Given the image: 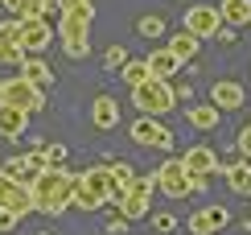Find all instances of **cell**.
Instances as JSON below:
<instances>
[{
  "mask_svg": "<svg viewBox=\"0 0 251 235\" xmlns=\"http://www.w3.org/2000/svg\"><path fill=\"white\" fill-rule=\"evenodd\" d=\"M13 223H17V215H13V210H8V206H0V231H8V227H13Z\"/></svg>",
  "mask_w": 251,
  "mask_h": 235,
  "instance_id": "12",
  "label": "cell"
},
{
  "mask_svg": "<svg viewBox=\"0 0 251 235\" xmlns=\"http://www.w3.org/2000/svg\"><path fill=\"white\" fill-rule=\"evenodd\" d=\"M95 120H99V124H111V120H116V103H111V99H99V103H95Z\"/></svg>",
  "mask_w": 251,
  "mask_h": 235,
  "instance_id": "7",
  "label": "cell"
},
{
  "mask_svg": "<svg viewBox=\"0 0 251 235\" xmlns=\"http://www.w3.org/2000/svg\"><path fill=\"white\" fill-rule=\"evenodd\" d=\"M29 190H33V206H37V210H50V215H58V210L66 206V198H70V174H58V169H41Z\"/></svg>",
  "mask_w": 251,
  "mask_h": 235,
  "instance_id": "1",
  "label": "cell"
},
{
  "mask_svg": "<svg viewBox=\"0 0 251 235\" xmlns=\"http://www.w3.org/2000/svg\"><path fill=\"white\" fill-rule=\"evenodd\" d=\"M103 194H107V177L103 174H87L78 181V202H87V206H95Z\"/></svg>",
  "mask_w": 251,
  "mask_h": 235,
  "instance_id": "5",
  "label": "cell"
},
{
  "mask_svg": "<svg viewBox=\"0 0 251 235\" xmlns=\"http://www.w3.org/2000/svg\"><path fill=\"white\" fill-rule=\"evenodd\" d=\"M41 165H46V157H41V153H33V157H13V161L0 165V174L13 177L17 186H33V177L41 174Z\"/></svg>",
  "mask_w": 251,
  "mask_h": 235,
  "instance_id": "3",
  "label": "cell"
},
{
  "mask_svg": "<svg viewBox=\"0 0 251 235\" xmlns=\"http://www.w3.org/2000/svg\"><path fill=\"white\" fill-rule=\"evenodd\" d=\"M25 124H29V112L0 103V136H21V132H25Z\"/></svg>",
  "mask_w": 251,
  "mask_h": 235,
  "instance_id": "4",
  "label": "cell"
},
{
  "mask_svg": "<svg viewBox=\"0 0 251 235\" xmlns=\"http://www.w3.org/2000/svg\"><path fill=\"white\" fill-rule=\"evenodd\" d=\"M25 79H29V83H37V87H41V83L50 79V70L41 66V62H25Z\"/></svg>",
  "mask_w": 251,
  "mask_h": 235,
  "instance_id": "8",
  "label": "cell"
},
{
  "mask_svg": "<svg viewBox=\"0 0 251 235\" xmlns=\"http://www.w3.org/2000/svg\"><path fill=\"white\" fill-rule=\"evenodd\" d=\"M0 103H8V108H21V112H41V87L37 83H29L25 74L21 79H0Z\"/></svg>",
  "mask_w": 251,
  "mask_h": 235,
  "instance_id": "2",
  "label": "cell"
},
{
  "mask_svg": "<svg viewBox=\"0 0 251 235\" xmlns=\"http://www.w3.org/2000/svg\"><path fill=\"white\" fill-rule=\"evenodd\" d=\"M4 4H8V8H17V13H33L37 0H4Z\"/></svg>",
  "mask_w": 251,
  "mask_h": 235,
  "instance_id": "11",
  "label": "cell"
},
{
  "mask_svg": "<svg viewBox=\"0 0 251 235\" xmlns=\"http://www.w3.org/2000/svg\"><path fill=\"white\" fill-rule=\"evenodd\" d=\"M21 41V25H0V46H17Z\"/></svg>",
  "mask_w": 251,
  "mask_h": 235,
  "instance_id": "9",
  "label": "cell"
},
{
  "mask_svg": "<svg viewBox=\"0 0 251 235\" xmlns=\"http://www.w3.org/2000/svg\"><path fill=\"white\" fill-rule=\"evenodd\" d=\"M46 25H41V21H25V25H21V46H29V50H37V46H46Z\"/></svg>",
  "mask_w": 251,
  "mask_h": 235,
  "instance_id": "6",
  "label": "cell"
},
{
  "mask_svg": "<svg viewBox=\"0 0 251 235\" xmlns=\"http://www.w3.org/2000/svg\"><path fill=\"white\" fill-rule=\"evenodd\" d=\"M13 190H17V181L0 174V206H8V198H13Z\"/></svg>",
  "mask_w": 251,
  "mask_h": 235,
  "instance_id": "10",
  "label": "cell"
}]
</instances>
